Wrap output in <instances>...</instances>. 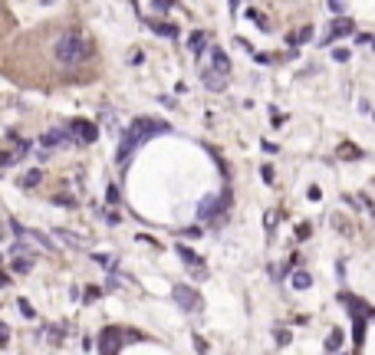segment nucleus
Instances as JSON below:
<instances>
[{
  "label": "nucleus",
  "instance_id": "f257e3e1",
  "mask_svg": "<svg viewBox=\"0 0 375 355\" xmlns=\"http://www.w3.org/2000/svg\"><path fill=\"white\" fill-rule=\"evenodd\" d=\"M168 132V122H158V118H135V122L129 125V132L122 135V142H119V165L129 162V155L138 148V145H145L148 138H155V135H165Z\"/></svg>",
  "mask_w": 375,
  "mask_h": 355
},
{
  "label": "nucleus",
  "instance_id": "f03ea898",
  "mask_svg": "<svg viewBox=\"0 0 375 355\" xmlns=\"http://www.w3.org/2000/svg\"><path fill=\"white\" fill-rule=\"evenodd\" d=\"M92 56V43H89L82 33H63L56 43V59L66 62V66H79Z\"/></svg>",
  "mask_w": 375,
  "mask_h": 355
},
{
  "label": "nucleus",
  "instance_id": "7ed1b4c3",
  "mask_svg": "<svg viewBox=\"0 0 375 355\" xmlns=\"http://www.w3.org/2000/svg\"><path fill=\"white\" fill-rule=\"evenodd\" d=\"M171 296H175V303L181 306V309H188V312H198L201 309V296L194 293V289H188V286H175V289H171Z\"/></svg>",
  "mask_w": 375,
  "mask_h": 355
},
{
  "label": "nucleus",
  "instance_id": "20e7f679",
  "mask_svg": "<svg viewBox=\"0 0 375 355\" xmlns=\"http://www.w3.org/2000/svg\"><path fill=\"white\" fill-rule=\"evenodd\" d=\"M125 339H135V336H125L122 329H106L102 339H99V352H119Z\"/></svg>",
  "mask_w": 375,
  "mask_h": 355
},
{
  "label": "nucleus",
  "instance_id": "39448f33",
  "mask_svg": "<svg viewBox=\"0 0 375 355\" xmlns=\"http://www.w3.org/2000/svg\"><path fill=\"white\" fill-rule=\"evenodd\" d=\"M69 128H73V135H76V138H79V142H82V145H92V142H96V138H99V128H96V125H92V122H82V118H76V122H73V125H69Z\"/></svg>",
  "mask_w": 375,
  "mask_h": 355
},
{
  "label": "nucleus",
  "instance_id": "423d86ee",
  "mask_svg": "<svg viewBox=\"0 0 375 355\" xmlns=\"http://www.w3.org/2000/svg\"><path fill=\"white\" fill-rule=\"evenodd\" d=\"M352 30H356V26H352V20L339 17V20H332V26H329V33H326L323 43H336L339 37H346V33H352Z\"/></svg>",
  "mask_w": 375,
  "mask_h": 355
},
{
  "label": "nucleus",
  "instance_id": "0eeeda50",
  "mask_svg": "<svg viewBox=\"0 0 375 355\" xmlns=\"http://www.w3.org/2000/svg\"><path fill=\"white\" fill-rule=\"evenodd\" d=\"M40 142H43L46 148H53V145H73V135H66L63 128H53V132H46Z\"/></svg>",
  "mask_w": 375,
  "mask_h": 355
},
{
  "label": "nucleus",
  "instance_id": "6e6552de",
  "mask_svg": "<svg viewBox=\"0 0 375 355\" xmlns=\"http://www.w3.org/2000/svg\"><path fill=\"white\" fill-rule=\"evenodd\" d=\"M201 79H204V86H207V89H214V92H221V89L227 86V76L214 73V69H204V73H201Z\"/></svg>",
  "mask_w": 375,
  "mask_h": 355
},
{
  "label": "nucleus",
  "instance_id": "1a4fd4ad",
  "mask_svg": "<svg viewBox=\"0 0 375 355\" xmlns=\"http://www.w3.org/2000/svg\"><path fill=\"white\" fill-rule=\"evenodd\" d=\"M204 46H207V33H204V30H198V33H191V37H188V50H191L194 56H201V53H204Z\"/></svg>",
  "mask_w": 375,
  "mask_h": 355
},
{
  "label": "nucleus",
  "instance_id": "9d476101",
  "mask_svg": "<svg viewBox=\"0 0 375 355\" xmlns=\"http://www.w3.org/2000/svg\"><path fill=\"white\" fill-rule=\"evenodd\" d=\"M211 62H214V73H221V76H227V73H231V59H227V53H221V50H214L211 53Z\"/></svg>",
  "mask_w": 375,
  "mask_h": 355
},
{
  "label": "nucleus",
  "instance_id": "9b49d317",
  "mask_svg": "<svg viewBox=\"0 0 375 355\" xmlns=\"http://www.w3.org/2000/svg\"><path fill=\"white\" fill-rule=\"evenodd\" d=\"M217 207H221V198H204V204L198 207V214H201V217H211Z\"/></svg>",
  "mask_w": 375,
  "mask_h": 355
},
{
  "label": "nucleus",
  "instance_id": "f8f14e48",
  "mask_svg": "<svg viewBox=\"0 0 375 355\" xmlns=\"http://www.w3.org/2000/svg\"><path fill=\"white\" fill-rule=\"evenodd\" d=\"M290 283H293L296 289H309V283H312V280H309V273H306V270H296V273L290 276Z\"/></svg>",
  "mask_w": 375,
  "mask_h": 355
},
{
  "label": "nucleus",
  "instance_id": "ddd939ff",
  "mask_svg": "<svg viewBox=\"0 0 375 355\" xmlns=\"http://www.w3.org/2000/svg\"><path fill=\"white\" fill-rule=\"evenodd\" d=\"M40 178H43V171H40V168L26 171V175L20 178V187H37V184H40Z\"/></svg>",
  "mask_w": 375,
  "mask_h": 355
},
{
  "label": "nucleus",
  "instance_id": "4468645a",
  "mask_svg": "<svg viewBox=\"0 0 375 355\" xmlns=\"http://www.w3.org/2000/svg\"><path fill=\"white\" fill-rule=\"evenodd\" d=\"M178 253H181V260L188 263V267H201V260H198V253H194V250H188V247H181V243H178Z\"/></svg>",
  "mask_w": 375,
  "mask_h": 355
},
{
  "label": "nucleus",
  "instance_id": "2eb2a0df",
  "mask_svg": "<svg viewBox=\"0 0 375 355\" xmlns=\"http://www.w3.org/2000/svg\"><path fill=\"white\" fill-rule=\"evenodd\" d=\"M13 270H17V273H30L33 260H30V256H17V260H13Z\"/></svg>",
  "mask_w": 375,
  "mask_h": 355
},
{
  "label": "nucleus",
  "instance_id": "dca6fc26",
  "mask_svg": "<svg viewBox=\"0 0 375 355\" xmlns=\"http://www.w3.org/2000/svg\"><path fill=\"white\" fill-rule=\"evenodd\" d=\"M339 345H342V332H339V329H336V332H332V336H329V339H326V349H329V352H336V349H339Z\"/></svg>",
  "mask_w": 375,
  "mask_h": 355
},
{
  "label": "nucleus",
  "instance_id": "f3484780",
  "mask_svg": "<svg viewBox=\"0 0 375 355\" xmlns=\"http://www.w3.org/2000/svg\"><path fill=\"white\" fill-rule=\"evenodd\" d=\"M59 240H66L69 247H86V240H82V237H73V234H66V231H59Z\"/></svg>",
  "mask_w": 375,
  "mask_h": 355
},
{
  "label": "nucleus",
  "instance_id": "a211bd4d",
  "mask_svg": "<svg viewBox=\"0 0 375 355\" xmlns=\"http://www.w3.org/2000/svg\"><path fill=\"white\" fill-rule=\"evenodd\" d=\"M17 309H20V316H23V319H33V316H37V309H33V306L26 303V299H20V303H17Z\"/></svg>",
  "mask_w": 375,
  "mask_h": 355
},
{
  "label": "nucleus",
  "instance_id": "6ab92c4d",
  "mask_svg": "<svg viewBox=\"0 0 375 355\" xmlns=\"http://www.w3.org/2000/svg\"><path fill=\"white\" fill-rule=\"evenodd\" d=\"M342 158H362V151L356 148V145H342V151H339Z\"/></svg>",
  "mask_w": 375,
  "mask_h": 355
},
{
  "label": "nucleus",
  "instance_id": "aec40b11",
  "mask_svg": "<svg viewBox=\"0 0 375 355\" xmlns=\"http://www.w3.org/2000/svg\"><path fill=\"white\" fill-rule=\"evenodd\" d=\"M106 201H109V204H119V187H115V184H109V191H106Z\"/></svg>",
  "mask_w": 375,
  "mask_h": 355
},
{
  "label": "nucleus",
  "instance_id": "412c9836",
  "mask_svg": "<svg viewBox=\"0 0 375 355\" xmlns=\"http://www.w3.org/2000/svg\"><path fill=\"white\" fill-rule=\"evenodd\" d=\"M10 342V329H7V322H0V349Z\"/></svg>",
  "mask_w": 375,
  "mask_h": 355
},
{
  "label": "nucleus",
  "instance_id": "4be33fe9",
  "mask_svg": "<svg viewBox=\"0 0 375 355\" xmlns=\"http://www.w3.org/2000/svg\"><path fill=\"white\" fill-rule=\"evenodd\" d=\"M155 30L162 33V37H168V40H175V37H178V30H175V26H155Z\"/></svg>",
  "mask_w": 375,
  "mask_h": 355
},
{
  "label": "nucleus",
  "instance_id": "5701e85b",
  "mask_svg": "<svg viewBox=\"0 0 375 355\" xmlns=\"http://www.w3.org/2000/svg\"><path fill=\"white\" fill-rule=\"evenodd\" d=\"M30 148H33V145H30V142H20V145H17V158H23V155H30Z\"/></svg>",
  "mask_w": 375,
  "mask_h": 355
},
{
  "label": "nucleus",
  "instance_id": "b1692460",
  "mask_svg": "<svg viewBox=\"0 0 375 355\" xmlns=\"http://www.w3.org/2000/svg\"><path fill=\"white\" fill-rule=\"evenodd\" d=\"M332 59H336V62H346V59H349V50H332Z\"/></svg>",
  "mask_w": 375,
  "mask_h": 355
},
{
  "label": "nucleus",
  "instance_id": "393cba45",
  "mask_svg": "<svg viewBox=\"0 0 375 355\" xmlns=\"http://www.w3.org/2000/svg\"><path fill=\"white\" fill-rule=\"evenodd\" d=\"M56 204H63V207H73V204H76V201H73V198H69V194H59V198H56Z\"/></svg>",
  "mask_w": 375,
  "mask_h": 355
},
{
  "label": "nucleus",
  "instance_id": "a878e982",
  "mask_svg": "<svg viewBox=\"0 0 375 355\" xmlns=\"http://www.w3.org/2000/svg\"><path fill=\"white\" fill-rule=\"evenodd\" d=\"M171 4L175 0H155V10H171Z\"/></svg>",
  "mask_w": 375,
  "mask_h": 355
},
{
  "label": "nucleus",
  "instance_id": "bb28decb",
  "mask_svg": "<svg viewBox=\"0 0 375 355\" xmlns=\"http://www.w3.org/2000/svg\"><path fill=\"white\" fill-rule=\"evenodd\" d=\"M276 342L287 345V342H290V332H287V329H280V332H276Z\"/></svg>",
  "mask_w": 375,
  "mask_h": 355
},
{
  "label": "nucleus",
  "instance_id": "cd10ccee",
  "mask_svg": "<svg viewBox=\"0 0 375 355\" xmlns=\"http://www.w3.org/2000/svg\"><path fill=\"white\" fill-rule=\"evenodd\" d=\"M260 175H263V181H267V184H273V168H270V165L260 171Z\"/></svg>",
  "mask_w": 375,
  "mask_h": 355
},
{
  "label": "nucleus",
  "instance_id": "c85d7f7f",
  "mask_svg": "<svg viewBox=\"0 0 375 355\" xmlns=\"http://www.w3.org/2000/svg\"><path fill=\"white\" fill-rule=\"evenodd\" d=\"M296 237H300V240H306V237H309V224H303V227H296Z\"/></svg>",
  "mask_w": 375,
  "mask_h": 355
},
{
  "label": "nucleus",
  "instance_id": "c756f323",
  "mask_svg": "<svg viewBox=\"0 0 375 355\" xmlns=\"http://www.w3.org/2000/svg\"><path fill=\"white\" fill-rule=\"evenodd\" d=\"M10 162H17V155H7V151H0V165H10Z\"/></svg>",
  "mask_w": 375,
  "mask_h": 355
},
{
  "label": "nucleus",
  "instance_id": "7c9ffc66",
  "mask_svg": "<svg viewBox=\"0 0 375 355\" xmlns=\"http://www.w3.org/2000/svg\"><path fill=\"white\" fill-rule=\"evenodd\" d=\"M260 148L267 151V155H273V151H276V145H273V142H260Z\"/></svg>",
  "mask_w": 375,
  "mask_h": 355
},
{
  "label": "nucleus",
  "instance_id": "2f4dec72",
  "mask_svg": "<svg viewBox=\"0 0 375 355\" xmlns=\"http://www.w3.org/2000/svg\"><path fill=\"white\" fill-rule=\"evenodd\" d=\"M7 283H10V280H7V273H0V286H7Z\"/></svg>",
  "mask_w": 375,
  "mask_h": 355
},
{
  "label": "nucleus",
  "instance_id": "473e14b6",
  "mask_svg": "<svg viewBox=\"0 0 375 355\" xmlns=\"http://www.w3.org/2000/svg\"><path fill=\"white\" fill-rule=\"evenodd\" d=\"M372 46H375V40H372Z\"/></svg>",
  "mask_w": 375,
  "mask_h": 355
}]
</instances>
